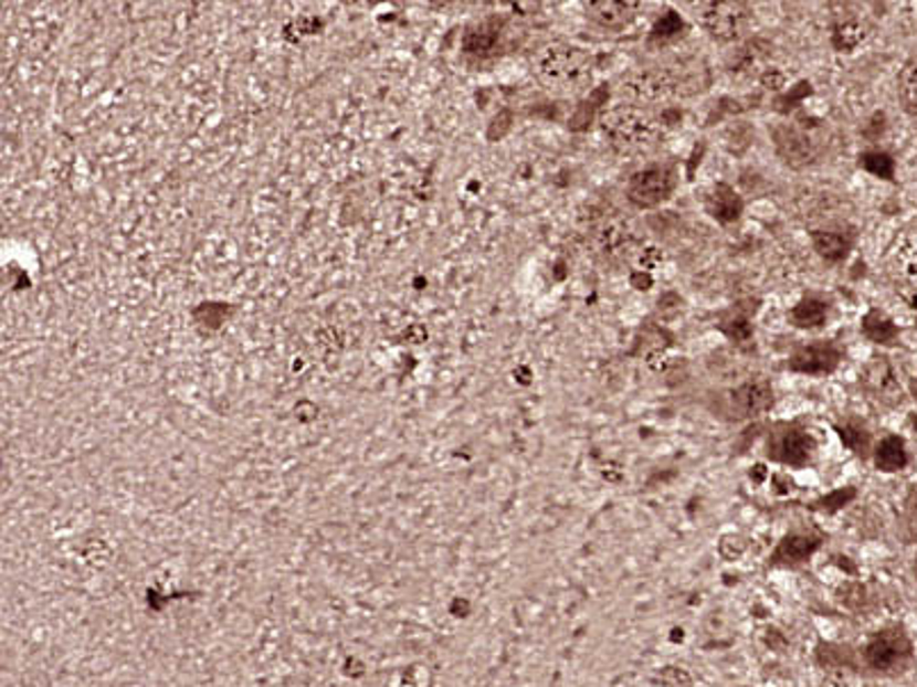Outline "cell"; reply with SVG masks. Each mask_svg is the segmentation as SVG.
Masks as SVG:
<instances>
[{"instance_id":"obj_24","label":"cell","mask_w":917,"mask_h":687,"mask_svg":"<svg viewBox=\"0 0 917 687\" xmlns=\"http://www.w3.org/2000/svg\"><path fill=\"white\" fill-rule=\"evenodd\" d=\"M861 167H865L867 171L882 178L893 176V160L886 156V152H865V156L861 158Z\"/></svg>"},{"instance_id":"obj_25","label":"cell","mask_w":917,"mask_h":687,"mask_svg":"<svg viewBox=\"0 0 917 687\" xmlns=\"http://www.w3.org/2000/svg\"><path fill=\"white\" fill-rule=\"evenodd\" d=\"M681 28H683V21L676 17V12H665L654 25L652 34H654V40H670V36L681 32Z\"/></svg>"},{"instance_id":"obj_14","label":"cell","mask_w":917,"mask_h":687,"mask_svg":"<svg viewBox=\"0 0 917 687\" xmlns=\"http://www.w3.org/2000/svg\"><path fill=\"white\" fill-rule=\"evenodd\" d=\"M872 25L858 12H847L845 17H837L831 32V44L837 53H852L861 44L867 42Z\"/></svg>"},{"instance_id":"obj_17","label":"cell","mask_w":917,"mask_h":687,"mask_svg":"<svg viewBox=\"0 0 917 687\" xmlns=\"http://www.w3.org/2000/svg\"><path fill=\"white\" fill-rule=\"evenodd\" d=\"M874 463L882 472H899L908 463L906 444L902 437H886L874 451Z\"/></svg>"},{"instance_id":"obj_10","label":"cell","mask_w":917,"mask_h":687,"mask_svg":"<svg viewBox=\"0 0 917 687\" xmlns=\"http://www.w3.org/2000/svg\"><path fill=\"white\" fill-rule=\"evenodd\" d=\"M774 403V392L766 378H753L729 392L726 397V408L736 419H749L760 412L770 410Z\"/></svg>"},{"instance_id":"obj_2","label":"cell","mask_w":917,"mask_h":687,"mask_svg":"<svg viewBox=\"0 0 917 687\" xmlns=\"http://www.w3.org/2000/svg\"><path fill=\"white\" fill-rule=\"evenodd\" d=\"M601 128L615 150L624 156H640L652 150L661 139V121L642 105L622 103L603 112Z\"/></svg>"},{"instance_id":"obj_5","label":"cell","mask_w":917,"mask_h":687,"mask_svg":"<svg viewBox=\"0 0 917 687\" xmlns=\"http://www.w3.org/2000/svg\"><path fill=\"white\" fill-rule=\"evenodd\" d=\"M699 19L713 40L736 42L749 25L751 10L740 0H717V3L699 6Z\"/></svg>"},{"instance_id":"obj_16","label":"cell","mask_w":917,"mask_h":687,"mask_svg":"<svg viewBox=\"0 0 917 687\" xmlns=\"http://www.w3.org/2000/svg\"><path fill=\"white\" fill-rule=\"evenodd\" d=\"M742 199L736 194V189L729 184H715L706 197V212L719 223H734L742 214Z\"/></svg>"},{"instance_id":"obj_13","label":"cell","mask_w":917,"mask_h":687,"mask_svg":"<svg viewBox=\"0 0 917 687\" xmlns=\"http://www.w3.org/2000/svg\"><path fill=\"white\" fill-rule=\"evenodd\" d=\"M890 272L908 287H917V225L904 231L890 249Z\"/></svg>"},{"instance_id":"obj_12","label":"cell","mask_w":917,"mask_h":687,"mask_svg":"<svg viewBox=\"0 0 917 687\" xmlns=\"http://www.w3.org/2000/svg\"><path fill=\"white\" fill-rule=\"evenodd\" d=\"M840 353L837 347L829 341H820V344H811V347L799 349L792 358H790V369L797 373H807V376H826L831 371H835V367L840 364Z\"/></svg>"},{"instance_id":"obj_26","label":"cell","mask_w":917,"mask_h":687,"mask_svg":"<svg viewBox=\"0 0 917 687\" xmlns=\"http://www.w3.org/2000/svg\"><path fill=\"white\" fill-rule=\"evenodd\" d=\"M724 330L729 332V337H734V339H738V341H745V339H749V337H751V326H749L745 319H734V321H731V326H726Z\"/></svg>"},{"instance_id":"obj_11","label":"cell","mask_w":917,"mask_h":687,"mask_svg":"<svg viewBox=\"0 0 917 687\" xmlns=\"http://www.w3.org/2000/svg\"><path fill=\"white\" fill-rule=\"evenodd\" d=\"M642 8L644 6L635 3V0H590V3H586L588 17L605 30L626 28L635 21Z\"/></svg>"},{"instance_id":"obj_27","label":"cell","mask_w":917,"mask_h":687,"mask_svg":"<svg viewBox=\"0 0 917 687\" xmlns=\"http://www.w3.org/2000/svg\"><path fill=\"white\" fill-rule=\"evenodd\" d=\"M915 574H917V560H915Z\"/></svg>"},{"instance_id":"obj_9","label":"cell","mask_w":917,"mask_h":687,"mask_svg":"<svg viewBox=\"0 0 917 687\" xmlns=\"http://www.w3.org/2000/svg\"><path fill=\"white\" fill-rule=\"evenodd\" d=\"M813 451H815V444L811 435L797 426L781 424L770 435L768 453L777 463H783L790 467H804L811 463Z\"/></svg>"},{"instance_id":"obj_3","label":"cell","mask_w":917,"mask_h":687,"mask_svg":"<svg viewBox=\"0 0 917 687\" xmlns=\"http://www.w3.org/2000/svg\"><path fill=\"white\" fill-rule=\"evenodd\" d=\"M687 85H691V78H681L670 68H644L624 81V94L635 105L644 107L678 96Z\"/></svg>"},{"instance_id":"obj_22","label":"cell","mask_w":917,"mask_h":687,"mask_svg":"<svg viewBox=\"0 0 917 687\" xmlns=\"http://www.w3.org/2000/svg\"><path fill=\"white\" fill-rule=\"evenodd\" d=\"M897 92L904 109L910 117H917V55H913L899 71Z\"/></svg>"},{"instance_id":"obj_7","label":"cell","mask_w":917,"mask_h":687,"mask_svg":"<svg viewBox=\"0 0 917 687\" xmlns=\"http://www.w3.org/2000/svg\"><path fill=\"white\" fill-rule=\"evenodd\" d=\"M913 660V648L902 631L878 633L865 648V663L878 674H902Z\"/></svg>"},{"instance_id":"obj_20","label":"cell","mask_w":917,"mask_h":687,"mask_svg":"<svg viewBox=\"0 0 917 687\" xmlns=\"http://www.w3.org/2000/svg\"><path fill=\"white\" fill-rule=\"evenodd\" d=\"M826 313H829V308H826L824 300H820V298H804V300H799L794 305V308H792L790 321L797 328H818V326L824 324Z\"/></svg>"},{"instance_id":"obj_6","label":"cell","mask_w":917,"mask_h":687,"mask_svg":"<svg viewBox=\"0 0 917 687\" xmlns=\"http://www.w3.org/2000/svg\"><path fill=\"white\" fill-rule=\"evenodd\" d=\"M594 249L605 262H624L637 253L635 228L620 214H605L594 225Z\"/></svg>"},{"instance_id":"obj_8","label":"cell","mask_w":917,"mask_h":687,"mask_svg":"<svg viewBox=\"0 0 917 687\" xmlns=\"http://www.w3.org/2000/svg\"><path fill=\"white\" fill-rule=\"evenodd\" d=\"M822 137L815 128L807 126H786L777 130V150L786 165L799 169L813 165L822 156Z\"/></svg>"},{"instance_id":"obj_4","label":"cell","mask_w":917,"mask_h":687,"mask_svg":"<svg viewBox=\"0 0 917 687\" xmlns=\"http://www.w3.org/2000/svg\"><path fill=\"white\" fill-rule=\"evenodd\" d=\"M676 187V171L670 165H652L633 173L626 187L629 201L640 210H652L665 203Z\"/></svg>"},{"instance_id":"obj_23","label":"cell","mask_w":917,"mask_h":687,"mask_svg":"<svg viewBox=\"0 0 917 687\" xmlns=\"http://www.w3.org/2000/svg\"><path fill=\"white\" fill-rule=\"evenodd\" d=\"M837 431H840V437H843V442L852 451H856V453H865L867 451V446H869V433L865 431V426H861L856 422H847L845 426H840Z\"/></svg>"},{"instance_id":"obj_15","label":"cell","mask_w":917,"mask_h":687,"mask_svg":"<svg viewBox=\"0 0 917 687\" xmlns=\"http://www.w3.org/2000/svg\"><path fill=\"white\" fill-rule=\"evenodd\" d=\"M863 380L867 390L876 397V399H884V401H899L902 399V388H899V380L890 367V362L886 358H874L865 371H863Z\"/></svg>"},{"instance_id":"obj_19","label":"cell","mask_w":917,"mask_h":687,"mask_svg":"<svg viewBox=\"0 0 917 687\" xmlns=\"http://www.w3.org/2000/svg\"><path fill=\"white\" fill-rule=\"evenodd\" d=\"M863 335L874 344H886V347H890V344L897 341L899 330L888 315L872 310L863 317Z\"/></svg>"},{"instance_id":"obj_1","label":"cell","mask_w":917,"mask_h":687,"mask_svg":"<svg viewBox=\"0 0 917 687\" xmlns=\"http://www.w3.org/2000/svg\"><path fill=\"white\" fill-rule=\"evenodd\" d=\"M592 57L565 42L547 44L533 57V71L538 81L554 94H579L592 83Z\"/></svg>"},{"instance_id":"obj_21","label":"cell","mask_w":917,"mask_h":687,"mask_svg":"<svg viewBox=\"0 0 917 687\" xmlns=\"http://www.w3.org/2000/svg\"><path fill=\"white\" fill-rule=\"evenodd\" d=\"M818 547H820V542L815 538H809V536H790V538H786L779 545V549L774 553V560L777 562L794 564V562L807 560Z\"/></svg>"},{"instance_id":"obj_18","label":"cell","mask_w":917,"mask_h":687,"mask_svg":"<svg viewBox=\"0 0 917 687\" xmlns=\"http://www.w3.org/2000/svg\"><path fill=\"white\" fill-rule=\"evenodd\" d=\"M813 249L824 260L840 262V260L847 257V253L852 249V240L840 231H815L813 233Z\"/></svg>"}]
</instances>
